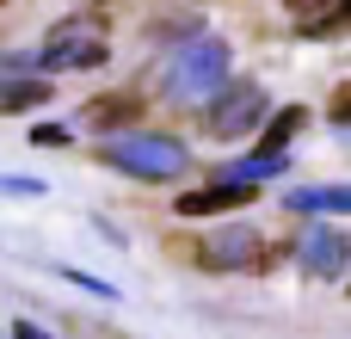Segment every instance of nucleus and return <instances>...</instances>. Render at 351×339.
Segmentation results:
<instances>
[{
	"label": "nucleus",
	"instance_id": "7ed1b4c3",
	"mask_svg": "<svg viewBox=\"0 0 351 339\" xmlns=\"http://www.w3.org/2000/svg\"><path fill=\"white\" fill-rule=\"evenodd\" d=\"M111 56V37H105V19L99 12H68V19H56L49 25V37H43V68H99Z\"/></svg>",
	"mask_w": 351,
	"mask_h": 339
},
{
	"label": "nucleus",
	"instance_id": "4468645a",
	"mask_svg": "<svg viewBox=\"0 0 351 339\" xmlns=\"http://www.w3.org/2000/svg\"><path fill=\"white\" fill-rule=\"evenodd\" d=\"M351 117V86H339V93H333V124H346Z\"/></svg>",
	"mask_w": 351,
	"mask_h": 339
},
{
	"label": "nucleus",
	"instance_id": "423d86ee",
	"mask_svg": "<svg viewBox=\"0 0 351 339\" xmlns=\"http://www.w3.org/2000/svg\"><path fill=\"white\" fill-rule=\"evenodd\" d=\"M241 204H253V185H241V179H216V185L185 191L173 210H179L185 222H204V216H228V210H241Z\"/></svg>",
	"mask_w": 351,
	"mask_h": 339
},
{
	"label": "nucleus",
	"instance_id": "ddd939ff",
	"mask_svg": "<svg viewBox=\"0 0 351 339\" xmlns=\"http://www.w3.org/2000/svg\"><path fill=\"white\" fill-rule=\"evenodd\" d=\"M0 191H6V198H43L37 179H0Z\"/></svg>",
	"mask_w": 351,
	"mask_h": 339
},
{
	"label": "nucleus",
	"instance_id": "f8f14e48",
	"mask_svg": "<svg viewBox=\"0 0 351 339\" xmlns=\"http://www.w3.org/2000/svg\"><path fill=\"white\" fill-rule=\"evenodd\" d=\"M68 136H74L68 124H37V130H31V142H37V148H68Z\"/></svg>",
	"mask_w": 351,
	"mask_h": 339
},
{
	"label": "nucleus",
	"instance_id": "dca6fc26",
	"mask_svg": "<svg viewBox=\"0 0 351 339\" xmlns=\"http://www.w3.org/2000/svg\"><path fill=\"white\" fill-rule=\"evenodd\" d=\"M12 339H43V334H37L31 321H19V327H12Z\"/></svg>",
	"mask_w": 351,
	"mask_h": 339
},
{
	"label": "nucleus",
	"instance_id": "9b49d317",
	"mask_svg": "<svg viewBox=\"0 0 351 339\" xmlns=\"http://www.w3.org/2000/svg\"><path fill=\"white\" fill-rule=\"evenodd\" d=\"M284 210H296V216H346L351 191L346 185H296V191L284 198Z\"/></svg>",
	"mask_w": 351,
	"mask_h": 339
},
{
	"label": "nucleus",
	"instance_id": "39448f33",
	"mask_svg": "<svg viewBox=\"0 0 351 339\" xmlns=\"http://www.w3.org/2000/svg\"><path fill=\"white\" fill-rule=\"evenodd\" d=\"M253 253H259V229H253V222H234V229H222V235H210V241L197 247V266H210V272H241V266H253Z\"/></svg>",
	"mask_w": 351,
	"mask_h": 339
},
{
	"label": "nucleus",
	"instance_id": "9d476101",
	"mask_svg": "<svg viewBox=\"0 0 351 339\" xmlns=\"http://www.w3.org/2000/svg\"><path fill=\"white\" fill-rule=\"evenodd\" d=\"M49 93H56V86H49L43 74L25 80L19 68H12V74L0 68V117H19V111H31V105H49Z\"/></svg>",
	"mask_w": 351,
	"mask_h": 339
},
{
	"label": "nucleus",
	"instance_id": "6e6552de",
	"mask_svg": "<svg viewBox=\"0 0 351 339\" xmlns=\"http://www.w3.org/2000/svg\"><path fill=\"white\" fill-rule=\"evenodd\" d=\"M136 117H142V99H136V93H99V99L80 105V124L99 130V136H105V130H123V124H136Z\"/></svg>",
	"mask_w": 351,
	"mask_h": 339
},
{
	"label": "nucleus",
	"instance_id": "f257e3e1",
	"mask_svg": "<svg viewBox=\"0 0 351 339\" xmlns=\"http://www.w3.org/2000/svg\"><path fill=\"white\" fill-rule=\"evenodd\" d=\"M228 43L222 37H191V43H179L167 62H160V74H154V93L160 99H173V105H204L222 80H228Z\"/></svg>",
	"mask_w": 351,
	"mask_h": 339
},
{
	"label": "nucleus",
	"instance_id": "2eb2a0df",
	"mask_svg": "<svg viewBox=\"0 0 351 339\" xmlns=\"http://www.w3.org/2000/svg\"><path fill=\"white\" fill-rule=\"evenodd\" d=\"M284 6H290V12H296V19H308V12H321V6H327V0H284Z\"/></svg>",
	"mask_w": 351,
	"mask_h": 339
},
{
	"label": "nucleus",
	"instance_id": "f03ea898",
	"mask_svg": "<svg viewBox=\"0 0 351 339\" xmlns=\"http://www.w3.org/2000/svg\"><path fill=\"white\" fill-rule=\"evenodd\" d=\"M99 161L117 167V173H130V179H142V185H167V179H179V173L191 167L185 142H173V136H148V130H123V136L105 130Z\"/></svg>",
	"mask_w": 351,
	"mask_h": 339
},
{
	"label": "nucleus",
	"instance_id": "1a4fd4ad",
	"mask_svg": "<svg viewBox=\"0 0 351 339\" xmlns=\"http://www.w3.org/2000/svg\"><path fill=\"white\" fill-rule=\"evenodd\" d=\"M302 130H308V111H302V105H284V111L259 117V130H253L259 142H253V148H259V154H284V148H290Z\"/></svg>",
	"mask_w": 351,
	"mask_h": 339
},
{
	"label": "nucleus",
	"instance_id": "20e7f679",
	"mask_svg": "<svg viewBox=\"0 0 351 339\" xmlns=\"http://www.w3.org/2000/svg\"><path fill=\"white\" fill-rule=\"evenodd\" d=\"M265 117V86L259 80H222L210 99H204V136L210 142H241L253 136Z\"/></svg>",
	"mask_w": 351,
	"mask_h": 339
},
{
	"label": "nucleus",
	"instance_id": "a211bd4d",
	"mask_svg": "<svg viewBox=\"0 0 351 339\" xmlns=\"http://www.w3.org/2000/svg\"><path fill=\"white\" fill-rule=\"evenodd\" d=\"M0 6H6V0H0Z\"/></svg>",
	"mask_w": 351,
	"mask_h": 339
},
{
	"label": "nucleus",
	"instance_id": "f3484780",
	"mask_svg": "<svg viewBox=\"0 0 351 339\" xmlns=\"http://www.w3.org/2000/svg\"><path fill=\"white\" fill-rule=\"evenodd\" d=\"M86 6H105V0H86Z\"/></svg>",
	"mask_w": 351,
	"mask_h": 339
},
{
	"label": "nucleus",
	"instance_id": "0eeeda50",
	"mask_svg": "<svg viewBox=\"0 0 351 339\" xmlns=\"http://www.w3.org/2000/svg\"><path fill=\"white\" fill-rule=\"evenodd\" d=\"M346 259H351V241L339 229H308L302 235V266L315 278H346Z\"/></svg>",
	"mask_w": 351,
	"mask_h": 339
}]
</instances>
